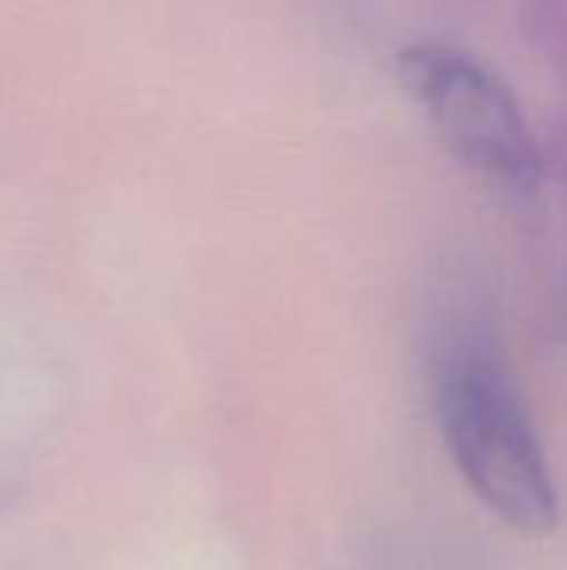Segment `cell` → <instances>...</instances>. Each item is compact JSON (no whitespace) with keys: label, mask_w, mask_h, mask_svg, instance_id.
<instances>
[{"label":"cell","mask_w":567,"mask_h":570,"mask_svg":"<svg viewBox=\"0 0 567 570\" xmlns=\"http://www.w3.org/2000/svg\"><path fill=\"white\" fill-rule=\"evenodd\" d=\"M438 421L465 484L521 534L558 528L561 501L535 421L511 374L485 351H458L438 377Z\"/></svg>","instance_id":"6da1fadb"},{"label":"cell","mask_w":567,"mask_h":570,"mask_svg":"<svg viewBox=\"0 0 567 570\" xmlns=\"http://www.w3.org/2000/svg\"><path fill=\"white\" fill-rule=\"evenodd\" d=\"M398 77L441 140L481 177L531 194L545 177L538 137L508 83L451 43L421 40L398 53Z\"/></svg>","instance_id":"7a4b0ae2"}]
</instances>
